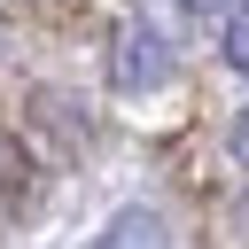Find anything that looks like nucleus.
<instances>
[{
	"label": "nucleus",
	"mask_w": 249,
	"mask_h": 249,
	"mask_svg": "<svg viewBox=\"0 0 249 249\" xmlns=\"http://www.w3.org/2000/svg\"><path fill=\"white\" fill-rule=\"evenodd\" d=\"M171 70H179V54H171V39H163L148 16H124V23L109 31V86H117L124 101L163 93V86H171Z\"/></svg>",
	"instance_id": "obj_1"
},
{
	"label": "nucleus",
	"mask_w": 249,
	"mask_h": 249,
	"mask_svg": "<svg viewBox=\"0 0 249 249\" xmlns=\"http://www.w3.org/2000/svg\"><path fill=\"white\" fill-rule=\"evenodd\" d=\"M218 23H226V31H218V54H226V62H233V70L249 78V0H233V8L218 16Z\"/></svg>",
	"instance_id": "obj_2"
},
{
	"label": "nucleus",
	"mask_w": 249,
	"mask_h": 249,
	"mask_svg": "<svg viewBox=\"0 0 249 249\" xmlns=\"http://www.w3.org/2000/svg\"><path fill=\"white\" fill-rule=\"evenodd\" d=\"M226 156L249 171V109H241V117H233V132H226Z\"/></svg>",
	"instance_id": "obj_3"
},
{
	"label": "nucleus",
	"mask_w": 249,
	"mask_h": 249,
	"mask_svg": "<svg viewBox=\"0 0 249 249\" xmlns=\"http://www.w3.org/2000/svg\"><path fill=\"white\" fill-rule=\"evenodd\" d=\"M179 8H187V16H226L233 0H179Z\"/></svg>",
	"instance_id": "obj_4"
},
{
	"label": "nucleus",
	"mask_w": 249,
	"mask_h": 249,
	"mask_svg": "<svg viewBox=\"0 0 249 249\" xmlns=\"http://www.w3.org/2000/svg\"><path fill=\"white\" fill-rule=\"evenodd\" d=\"M16 179V148H8V132H0V187Z\"/></svg>",
	"instance_id": "obj_5"
}]
</instances>
